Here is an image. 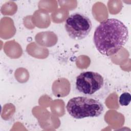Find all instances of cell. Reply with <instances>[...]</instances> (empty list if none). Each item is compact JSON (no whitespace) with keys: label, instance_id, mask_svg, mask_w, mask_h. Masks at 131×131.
<instances>
[{"label":"cell","instance_id":"obj_1","mask_svg":"<svg viewBox=\"0 0 131 131\" xmlns=\"http://www.w3.org/2000/svg\"><path fill=\"white\" fill-rule=\"evenodd\" d=\"M127 27L116 18L107 19L96 28L93 41L97 50L102 55L110 56L117 53L128 39Z\"/></svg>","mask_w":131,"mask_h":131},{"label":"cell","instance_id":"obj_2","mask_svg":"<svg viewBox=\"0 0 131 131\" xmlns=\"http://www.w3.org/2000/svg\"><path fill=\"white\" fill-rule=\"evenodd\" d=\"M69 115L75 119L97 117L103 112L102 103L97 99L86 96H77L70 99L66 105Z\"/></svg>","mask_w":131,"mask_h":131},{"label":"cell","instance_id":"obj_3","mask_svg":"<svg viewBox=\"0 0 131 131\" xmlns=\"http://www.w3.org/2000/svg\"><path fill=\"white\" fill-rule=\"evenodd\" d=\"M75 88L82 95L91 98L100 97L106 90V83L99 73L93 71L81 73L76 78Z\"/></svg>","mask_w":131,"mask_h":131},{"label":"cell","instance_id":"obj_4","mask_svg":"<svg viewBox=\"0 0 131 131\" xmlns=\"http://www.w3.org/2000/svg\"><path fill=\"white\" fill-rule=\"evenodd\" d=\"M64 28L71 38L81 40L89 35L92 28V24L91 19L86 15L75 12L67 18Z\"/></svg>","mask_w":131,"mask_h":131},{"label":"cell","instance_id":"obj_5","mask_svg":"<svg viewBox=\"0 0 131 131\" xmlns=\"http://www.w3.org/2000/svg\"><path fill=\"white\" fill-rule=\"evenodd\" d=\"M131 100V96L130 93L127 92H124L122 93L119 97V102L121 105L122 106H127L128 105Z\"/></svg>","mask_w":131,"mask_h":131}]
</instances>
